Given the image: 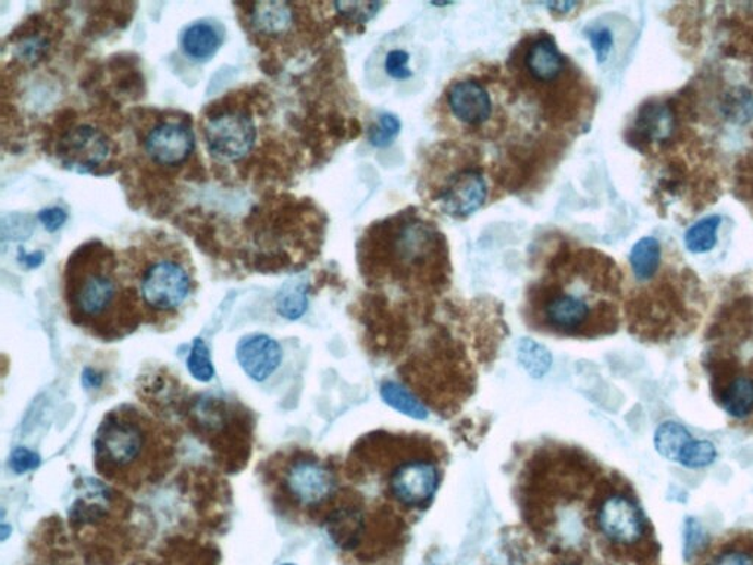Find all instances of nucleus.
<instances>
[{
  "label": "nucleus",
  "instance_id": "ddd939ff",
  "mask_svg": "<svg viewBox=\"0 0 753 565\" xmlns=\"http://www.w3.org/2000/svg\"><path fill=\"white\" fill-rule=\"evenodd\" d=\"M195 133L187 116L170 115L153 120L141 132V152L161 170H177L195 153Z\"/></svg>",
  "mask_w": 753,
  "mask_h": 565
},
{
  "label": "nucleus",
  "instance_id": "1a4fd4ad",
  "mask_svg": "<svg viewBox=\"0 0 753 565\" xmlns=\"http://www.w3.org/2000/svg\"><path fill=\"white\" fill-rule=\"evenodd\" d=\"M495 179L479 146L450 139L430 148L418 187L434 211L464 220L487 204Z\"/></svg>",
  "mask_w": 753,
  "mask_h": 565
},
{
  "label": "nucleus",
  "instance_id": "6e6552de",
  "mask_svg": "<svg viewBox=\"0 0 753 565\" xmlns=\"http://www.w3.org/2000/svg\"><path fill=\"white\" fill-rule=\"evenodd\" d=\"M121 259L146 322L166 324L182 316L196 291L195 268L186 249L165 236H152L125 250Z\"/></svg>",
  "mask_w": 753,
  "mask_h": 565
},
{
  "label": "nucleus",
  "instance_id": "79ce46f5",
  "mask_svg": "<svg viewBox=\"0 0 753 565\" xmlns=\"http://www.w3.org/2000/svg\"><path fill=\"white\" fill-rule=\"evenodd\" d=\"M283 565H295V564H283Z\"/></svg>",
  "mask_w": 753,
  "mask_h": 565
},
{
  "label": "nucleus",
  "instance_id": "423d86ee",
  "mask_svg": "<svg viewBox=\"0 0 753 565\" xmlns=\"http://www.w3.org/2000/svg\"><path fill=\"white\" fill-rule=\"evenodd\" d=\"M346 475L353 480H382L383 491L404 513L424 511L441 487L442 470L430 439L372 433L358 442Z\"/></svg>",
  "mask_w": 753,
  "mask_h": 565
},
{
  "label": "nucleus",
  "instance_id": "7ed1b4c3",
  "mask_svg": "<svg viewBox=\"0 0 753 565\" xmlns=\"http://www.w3.org/2000/svg\"><path fill=\"white\" fill-rule=\"evenodd\" d=\"M64 303L70 320L103 342L120 341L145 321L123 259L99 241L70 255L64 270Z\"/></svg>",
  "mask_w": 753,
  "mask_h": 565
},
{
  "label": "nucleus",
  "instance_id": "9d476101",
  "mask_svg": "<svg viewBox=\"0 0 753 565\" xmlns=\"http://www.w3.org/2000/svg\"><path fill=\"white\" fill-rule=\"evenodd\" d=\"M261 476L271 504L296 520L325 521L342 493L334 464L305 447L275 452Z\"/></svg>",
  "mask_w": 753,
  "mask_h": 565
},
{
  "label": "nucleus",
  "instance_id": "6ab92c4d",
  "mask_svg": "<svg viewBox=\"0 0 753 565\" xmlns=\"http://www.w3.org/2000/svg\"><path fill=\"white\" fill-rule=\"evenodd\" d=\"M223 44L219 30L208 23L192 24L184 32L182 46L187 57L196 61H208L215 56Z\"/></svg>",
  "mask_w": 753,
  "mask_h": 565
},
{
  "label": "nucleus",
  "instance_id": "f8f14e48",
  "mask_svg": "<svg viewBox=\"0 0 753 565\" xmlns=\"http://www.w3.org/2000/svg\"><path fill=\"white\" fill-rule=\"evenodd\" d=\"M202 136L217 161L236 164L252 153L258 140L254 112L242 100L223 99L205 112Z\"/></svg>",
  "mask_w": 753,
  "mask_h": 565
},
{
  "label": "nucleus",
  "instance_id": "a878e982",
  "mask_svg": "<svg viewBox=\"0 0 753 565\" xmlns=\"http://www.w3.org/2000/svg\"><path fill=\"white\" fill-rule=\"evenodd\" d=\"M721 223L718 216L706 217L688 230L684 236L686 248L693 254H705L717 244V230Z\"/></svg>",
  "mask_w": 753,
  "mask_h": 565
},
{
  "label": "nucleus",
  "instance_id": "b1692460",
  "mask_svg": "<svg viewBox=\"0 0 753 565\" xmlns=\"http://www.w3.org/2000/svg\"><path fill=\"white\" fill-rule=\"evenodd\" d=\"M518 361L534 379H542L551 370L552 355L541 343L533 339H521L517 346Z\"/></svg>",
  "mask_w": 753,
  "mask_h": 565
},
{
  "label": "nucleus",
  "instance_id": "f03ea898",
  "mask_svg": "<svg viewBox=\"0 0 753 565\" xmlns=\"http://www.w3.org/2000/svg\"><path fill=\"white\" fill-rule=\"evenodd\" d=\"M358 263L371 286L409 295L443 291L452 271L445 234L416 207L368 225L358 244Z\"/></svg>",
  "mask_w": 753,
  "mask_h": 565
},
{
  "label": "nucleus",
  "instance_id": "0eeeda50",
  "mask_svg": "<svg viewBox=\"0 0 753 565\" xmlns=\"http://www.w3.org/2000/svg\"><path fill=\"white\" fill-rule=\"evenodd\" d=\"M514 91L506 75L480 65L456 75L437 102V120L452 140L476 145L504 136Z\"/></svg>",
  "mask_w": 753,
  "mask_h": 565
},
{
  "label": "nucleus",
  "instance_id": "c756f323",
  "mask_svg": "<svg viewBox=\"0 0 753 565\" xmlns=\"http://www.w3.org/2000/svg\"><path fill=\"white\" fill-rule=\"evenodd\" d=\"M706 533L696 518L689 517L684 523V558L689 561L705 545Z\"/></svg>",
  "mask_w": 753,
  "mask_h": 565
},
{
  "label": "nucleus",
  "instance_id": "a19ab883",
  "mask_svg": "<svg viewBox=\"0 0 753 565\" xmlns=\"http://www.w3.org/2000/svg\"><path fill=\"white\" fill-rule=\"evenodd\" d=\"M563 565H576V564H563Z\"/></svg>",
  "mask_w": 753,
  "mask_h": 565
},
{
  "label": "nucleus",
  "instance_id": "f704fd0d",
  "mask_svg": "<svg viewBox=\"0 0 753 565\" xmlns=\"http://www.w3.org/2000/svg\"><path fill=\"white\" fill-rule=\"evenodd\" d=\"M66 219V212L62 208H49V209H44L39 213V220L41 221V224L45 225V229L48 230V232H57V230H60L62 225L65 224Z\"/></svg>",
  "mask_w": 753,
  "mask_h": 565
},
{
  "label": "nucleus",
  "instance_id": "dca6fc26",
  "mask_svg": "<svg viewBox=\"0 0 753 565\" xmlns=\"http://www.w3.org/2000/svg\"><path fill=\"white\" fill-rule=\"evenodd\" d=\"M250 35L266 40H280L291 35L296 23V5L287 2L244 3Z\"/></svg>",
  "mask_w": 753,
  "mask_h": 565
},
{
  "label": "nucleus",
  "instance_id": "20e7f679",
  "mask_svg": "<svg viewBox=\"0 0 753 565\" xmlns=\"http://www.w3.org/2000/svg\"><path fill=\"white\" fill-rule=\"evenodd\" d=\"M175 450L177 438L165 422L123 404L111 409L96 430L95 468L108 483L137 492L169 475Z\"/></svg>",
  "mask_w": 753,
  "mask_h": 565
},
{
  "label": "nucleus",
  "instance_id": "4468645a",
  "mask_svg": "<svg viewBox=\"0 0 753 565\" xmlns=\"http://www.w3.org/2000/svg\"><path fill=\"white\" fill-rule=\"evenodd\" d=\"M58 158L77 173H96L111 161L112 140L90 121H75L60 133L55 146Z\"/></svg>",
  "mask_w": 753,
  "mask_h": 565
},
{
  "label": "nucleus",
  "instance_id": "72a5a7b5",
  "mask_svg": "<svg viewBox=\"0 0 753 565\" xmlns=\"http://www.w3.org/2000/svg\"><path fill=\"white\" fill-rule=\"evenodd\" d=\"M8 219L11 220L10 225H2L3 238H11V241H23L30 236L33 232V224L28 217L23 216H10Z\"/></svg>",
  "mask_w": 753,
  "mask_h": 565
},
{
  "label": "nucleus",
  "instance_id": "39448f33",
  "mask_svg": "<svg viewBox=\"0 0 753 565\" xmlns=\"http://www.w3.org/2000/svg\"><path fill=\"white\" fill-rule=\"evenodd\" d=\"M508 77L514 95L547 125H567L579 119L589 103L584 75L558 48L551 33H529L510 52Z\"/></svg>",
  "mask_w": 753,
  "mask_h": 565
},
{
  "label": "nucleus",
  "instance_id": "a211bd4d",
  "mask_svg": "<svg viewBox=\"0 0 753 565\" xmlns=\"http://www.w3.org/2000/svg\"><path fill=\"white\" fill-rule=\"evenodd\" d=\"M672 128H675V116L665 103L646 105L639 111L634 123L635 134H639L644 142L650 140L651 144L668 140Z\"/></svg>",
  "mask_w": 753,
  "mask_h": 565
},
{
  "label": "nucleus",
  "instance_id": "4be33fe9",
  "mask_svg": "<svg viewBox=\"0 0 753 565\" xmlns=\"http://www.w3.org/2000/svg\"><path fill=\"white\" fill-rule=\"evenodd\" d=\"M380 396L388 407L396 409L404 416L413 418V420H425L429 417V409L422 405V402L409 389L399 383L384 382L380 388Z\"/></svg>",
  "mask_w": 753,
  "mask_h": 565
},
{
  "label": "nucleus",
  "instance_id": "412c9836",
  "mask_svg": "<svg viewBox=\"0 0 753 565\" xmlns=\"http://www.w3.org/2000/svg\"><path fill=\"white\" fill-rule=\"evenodd\" d=\"M661 245L654 237L640 238L630 254L631 270L640 282H647L658 273L661 266Z\"/></svg>",
  "mask_w": 753,
  "mask_h": 565
},
{
  "label": "nucleus",
  "instance_id": "473e14b6",
  "mask_svg": "<svg viewBox=\"0 0 753 565\" xmlns=\"http://www.w3.org/2000/svg\"><path fill=\"white\" fill-rule=\"evenodd\" d=\"M409 53L405 50H392L386 57V73L395 79H408L412 77V70L409 69Z\"/></svg>",
  "mask_w": 753,
  "mask_h": 565
},
{
  "label": "nucleus",
  "instance_id": "9b49d317",
  "mask_svg": "<svg viewBox=\"0 0 753 565\" xmlns=\"http://www.w3.org/2000/svg\"><path fill=\"white\" fill-rule=\"evenodd\" d=\"M190 432L215 455L224 470L240 471L252 451L254 420L238 402L198 395L183 413Z\"/></svg>",
  "mask_w": 753,
  "mask_h": 565
},
{
  "label": "nucleus",
  "instance_id": "ea45409f",
  "mask_svg": "<svg viewBox=\"0 0 753 565\" xmlns=\"http://www.w3.org/2000/svg\"><path fill=\"white\" fill-rule=\"evenodd\" d=\"M0 529H2V530H0V533H2V541L5 542L8 539V536H10V533H12L11 527L5 525V523H3L2 527H0Z\"/></svg>",
  "mask_w": 753,
  "mask_h": 565
},
{
  "label": "nucleus",
  "instance_id": "58836bf2",
  "mask_svg": "<svg viewBox=\"0 0 753 565\" xmlns=\"http://www.w3.org/2000/svg\"><path fill=\"white\" fill-rule=\"evenodd\" d=\"M23 259H24V262L27 263L28 267L36 268V267H39L41 262H44V254H41V253L32 254V255L24 254Z\"/></svg>",
  "mask_w": 753,
  "mask_h": 565
},
{
  "label": "nucleus",
  "instance_id": "5701e85b",
  "mask_svg": "<svg viewBox=\"0 0 753 565\" xmlns=\"http://www.w3.org/2000/svg\"><path fill=\"white\" fill-rule=\"evenodd\" d=\"M724 412L733 418H746L753 412V380L742 376L731 382L723 396Z\"/></svg>",
  "mask_w": 753,
  "mask_h": 565
},
{
  "label": "nucleus",
  "instance_id": "cd10ccee",
  "mask_svg": "<svg viewBox=\"0 0 753 565\" xmlns=\"http://www.w3.org/2000/svg\"><path fill=\"white\" fill-rule=\"evenodd\" d=\"M400 130V120L391 112H384L368 130V140L375 148H387L397 139Z\"/></svg>",
  "mask_w": 753,
  "mask_h": 565
},
{
  "label": "nucleus",
  "instance_id": "bb28decb",
  "mask_svg": "<svg viewBox=\"0 0 753 565\" xmlns=\"http://www.w3.org/2000/svg\"><path fill=\"white\" fill-rule=\"evenodd\" d=\"M187 368L198 382L208 383L215 377L211 353H209V347L202 339H195L194 346L188 354Z\"/></svg>",
  "mask_w": 753,
  "mask_h": 565
},
{
  "label": "nucleus",
  "instance_id": "e433bc0d",
  "mask_svg": "<svg viewBox=\"0 0 753 565\" xmlns=\"http://www.w3.org/2000/svg\"><path fill=\"white\" fill-rule=\"evenodd\" d=\"M542 5L545 7L546 10H550L551 14L565 16V15H570L571 12H575L577 10V8L581 7V3H579V2H545V3H542Z\"/></svg>",
  "mask_w": 753,
  "mask_h": 565
},
{
  "label": "nucleus",
  "instance_id": "f3484780",
  "mask_svg": "<svg viewBox=\"0 0 753 565\" xmlns=\"http://www.w3.org/2000/svg\"><path fill=\"white\" fill-rule=\"evenodd\" d=\"M237 361L255 382H266L279 370L283 351L275 339L267 334H250L238 342Z\"/></svg>",
  "mask_w": 753,
  "mask_h": 565
},
{
  "label": "nucleus",
  "instance_id": "c85d7f7f",
  "mask_svg": "<svg viewBox=\"0 0 753 565\" xmlns=\"http://www.w3.org/2000/svg\"><path fill=\"white\" fill-rule=\"evenodd\" d=\"M715 459H717V447H715L713 442L702 441L701 439V441L690 442L684 447L679 463L686 468L699 470V468L709 467L711 464L715 463Z\"/></svg>",
  "mask_w": 753,
  "mask_h": 565
},
{
  "label": "nucleus",
  "instance_id": "4c0bfd02",
  "mask_svg": "<svg viewBox=\"0 0 753 565\" xmlns=\"http://www.w3.org/2000/svg\"><path fill=\"white\" fill-rule=\"evenodd\" d=\"M82 383L83 386L87 389H98L102 386L103 374H100V372L94 370V368H86L82 374Z\"/></svg>",
  "mask_w": 753,
  "mask_h": 565
},
{
  "label": "nucleus",
  "instance_id": "2eb2a0df",
  "mask_svg": "<svg viewBox=\"0 0 753 565\" xmlns=\"http://www.w3.org/2000/svg\"><path fill=\"white\" fill-rule=\"evenodd\" d=\"M596 525L606 541L617 545H633L644 533L642 511L625 495H610L602 502Z\"/></svg>",
  "mask_w": 753,
  "mask_h": 565
},
{
  "label": "nucleus",
  "instance_id": "aec40b11",
  "mask_svg": "<svg viewBox=\"0 0 753 565\" xmlns=\"http://www.w3.org/2000/svg\"><path fill=\"white\" fill-rule=\"evenodd\" d=\"M692 434L683 425L676 421H665L656 429L654 443L656 452L668 462L679 463L684 447L692 442Z\"/></svg>",
  "mask_w": 753,
  "mask_h": 565
},
{
  "label": "nucleus",
  "instance_id": "7c9ffc66",
  "mask_svg": "<svg viewBox=\"0 0 753 565\" xmlns=\"http://www.w3.org/2000/svg\"><path fill=\"white\" fill-rule=\"evenodd\" d=\"M585 36H588L590 45L595 50L597 62L604 64L609 58L610 50H613V33L606 27H590L585 30Z\"/></svg>",
  "mask_w": 753,
  "mask_h": 565
},
{
  "label": "nucleus",
  "instance_id": "393cba45",
  "mask_svg": "<svg viewBox=\"0 0 753 565\" xmlns=\"http://www.w3.org/2000/svg\"><path fill=\"white\" fill-rule=\"evenodd\" d=\"M277 312L287 320L296 321L307 312L308 286L300 282H288L279 292L275 300Z\"/></svg>",
  "mask_w": 753,
  "mask_h": 565
},
{
  "label": "nucleus",
  "instance_id": "2f4dec72",
  "mask_svg": "<svg viewBox=\"0 0 753 565\" xmlns=\"http://www.w3.org/2000/svg\"><path fill=\"white\" fill-rule=\"evenodd\" d=\"M40 464V455L35 451L28 450V447H16L11 454L10 466L15 475H25V472L37 470Z\"/></svg>",
  "mask_w": 753,
  "mask_h": 565
},
{
  "label": "nucleus",
  "instance_id": "c9c22d12",
  "mask_svg": "<svg viewBox=\"0 0 753 565\" xmlns=\"http://www.w3.org/2000/svg\"><path fill=\"white\" fill-rule=\"evenodd\" d=\"M709 565H753V556L740 551L724 552Z\"/></svg>",
  "mask_w": 753,
  "mask_h": 565
},
{
  "label": "nucleus",
  "instance_id": "f257e3e1",
  "mask_svg": "<svg viewBox=\"0 0 753 565\" xmlns=\"http://www.w3.org/2000/svg\"><path fill=\"white\" fill-rule=\"evenodd\" d=\"M614 278V262L605 255L563 242L527 291L526 320L552 336H600L613 320L606 296Z\"/></svg>",
  "mask_w": 753,
  "mask_h": 565
}]
</instances>
